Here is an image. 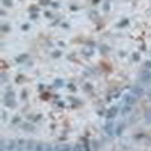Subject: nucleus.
Masks as SVG:
<instances>
[{
  "instance_id": "7ed1b4c3",
  "label": "nucleus",
  "mask_w": 151,
  "mask_h": 151,
  "mask_svg": "<svg viewBox=\"0 0 151 151\" xmlns=\"http://www.w3.org/2000/svg\"><path fill=\"white\" fill-rule=\"evenodd\" d=\"M139 80H141L142 85H150V83H151V73L147 71V70L142 71L141 76H139Z\"/></svg>"
},
{
  "instance_id": "1a4fd4ad",
  "label": "nucleus",
  "mask_w": 151,
  "mask_h": 151,
  "mask_svg": "<svg viewBox=\"0 0 151 151\" xmlns=\"http://www.w3.org/2000/svg\"><path fill=\"white\" fill-rule=\"evenodd\" d=\"M73 151H85V148L82 147V144H77V145L73 148Z\"/></svg>"
},
{
  "instance_id": "9b49d317",
  "label": "nucleus",
  "mask_w": 151,
  "mask_h": 151,
  "mask_svg": "<svg viewBox=\"0 0 151 151\" xmlns=\"http://www.w3.org/2000/svg\"><path fill=\"white\" fill-rule=\"evenodd\" d=\"M60 151H73V148L70 145H64V147H60Z\"/></svg>"
},
{
  "instance_id": "9d476101",
  "label": "nucleus",
  "mask_w": 151,
  "mask_h": 151,
  "mask_svg": "<svg viewBox=\"0 0 151 151\" xmlns=\"http://www.w3.org/2000/svg\"><path fill=\"white\" fill-rule=\"evenodd\" d=\"M145 119H147L148 122H151V109L145 112Z\"/></svg>"
},
{
  "instance_id": "423d86ee",
  "label": "nucleus",
  "mask_w": 151,
  "mask_h": 151,
  "mask_svg": "<svg viewBox=\"0 0 151 151\" xmlns=\"http://www.w3.org/2000/svg\"><path fill=\"white\" fill-rule=\"evenodd\" d=\"M116 115H118V107H110V109L107 110V113H106L107 119H112V118H115Z\"/></svg>"
},
{
  "instance_id": "f8f14e48",
  "label": "nucleus",
  "mask_w": 151,
  "mask_h": 151,
  "mask_svg": "<svg viewBox=\"0 0 151 151\" xmlns=\"http://www.w3.org/2000/svg\"><path fill=\"white\" fill-rule=\"evenodd\" d=\"M14 147H15V142H14V141H12V142H9V144H8V147H6V150H12V148H14Z\"/></svg>"
},
{
  "instance_id": "4468645a",
  "label": "nucleus",
  "mask_w": 151,
  "mask_h": 151,
  "mask_svg": "<svg viewBox=\"0 0 151 151\" xmlns=\"http://www.w3.org/2000/svg\"><path fill=\"white\" fill-rule=\"evenodd\" d=\"M122 130H124V125H119V127H118V132H116V134H121V133H122Z\"/></svg>"
},
{
  "instance_id": "39448f33",
  "label": "nucleus",
  "mask_w": 151,
  "mask_h": 151,
  "mask_svg": "<svg viewBox=\"0 0 151 151\" xmlns=\"http://www.w3.org/2000/svg\"><path fill=\"white\" fill-rule=\"evenodd\" d=\"M130 92H132L133 95H136L137 98H139V97H142V95H144V89H142L141 86H133Z\"/></svg>"
},
{
  "instance_id": "f03ea898",
  "label": "nucleus",
  "mask_w": 151,
  "mask_h": 151,
  "mask_svg": "<svg viewBox=\"0 0 151 151\" xmlns=\"http://www.w3.org/2000/svg\"><path fill=\"white\" fill-rule=\"evenodd\" d=\"M5 104L8 107H14L15 106V95H14V92H12V91H8L6 92V95H5Z\"/></svg>"
},
{
  "instance_id": "2eb2a0df",
  "label": "nucleus",
  "mask_w": 151,
  "mask_h": 151,
  "mask_svg": "<svg viewBox=\"0 0 151 151\" xmlns=\"http://www.w3.org/2000/svg\"><path fill=\"white\" fill-rule=\"evenodd\" d=\"M24 59H26V55H24V56H20L17 60H18V62H21V60H24Z\"/></svg>"
},
{
  "instance_id": "ddd939ff",
  "label": "nucleus",
  "mask_w": 151,
  "mask_h": 151,
  "mask_svg": "<svg viewBox=\"0 0 151 151\" xmlns=\"http://www.w3.org/2000/svg\"><path fill=\"white\" fill-rule=\"evenodd\" d=\"M3 3H5V6H12V2H11V0H3Z\"/></svg>"
},
{
  "instance_id": "f257e3e1",
  "label": "nucleus",
  "mask_w": 151,
  "mask_h": 151,
  "mask_svg": "<svg viewBox=\"0 0 151 151\" xmlns=\"http://www.w3.org/2000/svg\"><path fill=\"white\" fill-rule=\"evenodd\" d=\"M136 101H137V97H136V95H133L132 92H127V94H124V95H122V103H124V104L133 106Z\"/></svg>"
},
{
  "instance_id": "20e7f679",
  "label": "nucleus",
  "mask_w": 151,
  "mask_h": 151,
  "mask_svg": "<svg viewBox=\"0 0 151 151\" xmlns=\"http://www.w3.org/2000/svg\"><path fill=\"white\" fill-rule=\"evenodd\" d=\"M113 127H115V124H113L112 121H107L106 127H104V132H106L109 136H115V132H113Z\"/></svg>"
},
{
  "instance_id": "0eeeda50",
  "label": "nucleus",
  "mask_w": 151,
  "mask_h": 151,
  "mask_svg": "<svg viewBox=\"0 0 151 151\" xmlns=\"http://www.w3.org/2000/svg\"><path fill=\"white\" fill-rule=\"evenodd\" d=\"M132 107H133V106H129V104H124V106L121 107V113H122V115H129V113L132 112Z\"/></svg>"
},
{
  "instance_id": "6e6552de",
  "label": "nucleus",
  "mask_w": 151,
  "mask_h": 151,
  "mask_svg": "<svg viewBox=\"0 0 151 151\" xmlns=\"http://www.w3.org/2000/svg\"><path fill=\"white\" fill-rule=\"evenodd\" d=\"M33 150H35V151H42V150H44V145H42V144H36V145L33 147Z\"/></svg>"
},
{
  "instance_id": "f3484780",
  "label": "nucleus",
  "mask_w": 151,
  "mask_h": 151,
  "mask_svg": "<svg viewBox=\"0 0 151 151\" xmlns=\"http://www.w3.org/2000/svg\"><path fill=\"white\" fill-rule=\"evenodd\" d=\"M148 97H150V100H151V89L148 91Z\"/></svg>"
},
{
  "instance_id": "dca6fc26",
  "label": "nucleus",
  "mask_w": 151,
  "mask_h": 151,
  "mask_svg": "<svg viewBox=\"0 0 151 151\" xmlns=\"http://www.w3.org/2000/svg\"><path fill=\"white\" fill-rule=\"evenodd\" d=\"M45 151H53V148H52V147H47V148H45Z\"/></svg>"
}]
</instances>
